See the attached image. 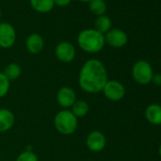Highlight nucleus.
<instances>
[{"label":"nucleus","mask_w":161,"mask_h":161,"mask_svg":"<svg viewBox=\"0 0 161 161\" xmlns=\"http://www.w3.org/2000/svg\"><path fill=\"white\" fill-rule=\"evenodd\" d=\"M15 118L14 113L6 108L0 109V133L9 131L14 124Z\"/></svg>","instance_id":"f8f14e48"},{"label":"nucleus","mask_w":161,"mask_h":161,"mask_svg":"<svg viewBox=\"0 0 161 161\" xmlns=\"http://www.w3.org/2000/svg\"><path fill=\"white\" fill-rule=\"evenodd\" d=\"M103 92L104 96L112 101V102H119L120 101L124 95H125V88L121 83H119V80H108L105 84Z\"/></svg>","instance_id":"423d86ee"},{"label":"nucleus","mask_w":161,"mask_h":161,"mask_svg":"<svg viewBox=\"0 0 161 161\" xmlns=\"http://www.w3.org/2000/svg\"><path fill=\"white\" fill-rule=\"evenodd\" d=\"M153 75L152 65L144 60L137 61L132 69V76L135 82L139 85H148L151 83Z\"/></svg>","instance_id":"20e7f679"},{"label":"nucleus","mask_w":161,"mask_h":161,"mask_svg":"<svg viewBox=\"0 0 161 161\" xmlns=\"http://www.w3.org/2000/svg\"><path fill=\"white\" fill-rule=\"evenodd\" d=\"M3 73L8 78V80L11 82V80H17L21 76V74H22V68H21V66L18 64H16V63H11V64H9L5 67Z\"/></svg>","instance_id":"a211bd4d"},{"label":"nucleus","mask_w":161,"mask_h":161,"mask_svg":"<svg viewBox=\"0 0 161 161\" xmlns=\"http://www.w3.org/2000/svg\"><path fill=\"white\" fill-rule=\"evenodd\" d=\"M45 46L43 37L39 33H31L28 36L26 41V47L31 54H39Z\"/></svg>","instance_id":"9b49d317"},{"label":"nucleus","mask_w":161,"mask_h":161,"mask_svg":"<svg viewBox=\"0 0 161 161\" xmlns=\"http://www.w3.org/2000/svg\"><path fill=\"white\" fill-rule=\"evenodd\" d=\"M108 82L107 70L98 59H89L82 66L79 74V85L85 92L96 94L103 91Z\"/></svg>","instance_id":"f257e3e1"},{"label":"nucleus","mask_w":161,"mask_h":161,"mask_svg":"<svg viewBox=\"0 0 161 161\" xmlns=\"http://www.w3.org/2000/svg\"><path fill=\"white\" fill-rule=\"evenodd\" d=\"M151 83H153L154 86H161V74H159V73L153 74V78H152V80H151Z\"/></svg>","instance_id":"4be33fe9"},{"label":"nucleus","mask_w":161,"mask_h":161,"mask_svg":"<svg viewBox=\"0 0 161 161\" xmlns=\"http://www.w3.org/2000/svg\"><path fill=\"white\" fill-rule=\"evenodd\" d=\"M10 90V80L4 75L3 72H0V98L5 97Z\"/></svg>","instance_id":"6ab92c4d"},{"label":"nucleus","mask_w":161,"mask_h":161,"mask_svg":"<svg viewBox=\"0 0 161 161\" xmlns=\"http://www.w3.org/2000/svg\"><path fill=\"white\" fill-rule=\"evenodd\" d=\"M53 1H54L55 6L64 8V7H66V6H68L70 4L71 0H53Z\"/></svg>","instance_id":"412c9836"},{"label":"nucleus","mask_w":161,"mask_h":161,"mask_svg":"<svg viewBox=\"0 0 161 161\" xmlns=\"http://www.w3.org/2000/svg\"><path fill=\"white\" fill-rule=\"evenodd\" d=\"M158 152H159V155H160V157H161V144H160V146H159V150H158Z\"/></svg>","instance_id":"b1692460"},{"label":"nucleus","mask_w":161,"mask_h":161,"mask_svg":"<svg viewBox=\"0 0 161 161\" xmlns=\"http://www.w3.org/2000/svg\"><path fill=\"white\" fill-rule=\"evenodd\" d=\"M86 145L87 148L94 153L101 152L104 149L106 145L105 136L100 131H92L86 137Z\"/></svg>","instance_id":"1a4fd4ad"},{"label":"nucleus","mask_w":161,"mask_h":161,"mask_svg":"<svg viewBox=\"0 0 161 161\" xmlns=\"http://www.w3.org/2000/svg\"><path fill=\"white\" fill-rule=\"evenodd\" d=\"M104 40L105 44L108 46L115 48H119L127 44L128 35L120 29H111L107 33L104 34Z\"/></svg>","instance_id":"0eeeda50"},{"label":"nucleus","mask_w":161,"mask_h":161,"mask_svg":"<svg viewBox=\"0 0 161 161\" xmlns=\"http://www.w3.org/2000/svg\"><path fill=\"white\" fill-rule=\"evenodd\" d=\"M112 28V21L109 16L107 15H102L98 16L95 21V30L101 32L102 34L107 33Z\"/></svg>","instance_id":"dca6fc26"},{"label":"nucleus","mask_w":161,"mask_h":161,"mask_svg":"<svg viewBox=\"0 0 161 161\" xmlns=\"http://www.w3.org/2000/svg\"><path fill=\"white\" fill-rule=\"evenodd\" d=\"M77 1H80V2H84V3H89L91 0H77Z\"/></svg>","instance_id":"5701e85b"},{"label":"nucleus","mask_w":161,"mask_h":161,"mask_svg":"<svg viewBox=\"0 0 161 161\" xmlns=\"http://www.w3.org/2000/svg\"><path fill=\"white\" fill-rule=\"evenodd\" d=\"M55 56L62 63H71L76 56L75 47L71 43L66 41L60 42L55 47Z\"/></svg>","instance_id":"6e6552de"},{"label":"nucleus","mask_w":161,"mask_h":161,"mask_svg":"<svg viewBox=\"0 0 161 161\" xmlns=\"http://www.w3.org/2000/svg\"><path fill=\"white\" fill-rule=\"evenodd\" d=\"M30 5L35 12L41 14L51 12L55 6L53 0H30Z\"/></svg>","instance_id":"4468645a"},{"label":"nucleus","mask_w":161,"mask_h":161,"mask_svg":"<svg viewBox=\"0 0 161 161\" xmlns=\"http://www.w3.org/2000/svg\"><path fill=\"white\" fill-rule=\"evenodd\" d=\"M88 7L89 11L97 16L105 15L107 11V5L104 0H91L88 3Z\"/></svg>","instance_id":"f3484780"},{"label":"nucleus","mask_w":161,"mask_h":161,"mask_svg":"<svg viewBox=\"0 0 161 161\" xmlns=\"http://www.w3.org/2000/svg\"><path fill=\"white\" fill-rule=\"evenodd\" d=\"M57 102L60 106L64 109H68L71 107L74 103L77 101L75 91L68 86H64L60 88L57 92Z\"/></svg>","instance_id":"9d476101"},{"label":"nucleus","mask_w":161,"mask_h":161,"mask_svg":"<svg viewBox=\"0 0 161 161\" xmlns=\"http://www.w3.org/2000/svg\"><path fill=\"white\" fill-rule=\"evenodd\" d=\"M70 111L73 113V115L77 119L83 118L87 115V113L89 111V105L86 102H85L83 100H77L74 103V104L71 106Z\"/></svg>","instance_id":"2eb2a0df"},{"label":"nucleus","mask_w":161,"mask_h":161,"mask_svg":"<svg viewBox=\"0 0 161 161\" xmlns=\"http://www.w3.org/2000/svg\"><path fill=\"white\" fill-rule=\"evenodd\" d=\"M54 126L62 135H71L78 127V119L68 109L58 112L54 117Z\"/></svg>","instance_id":"7ed1b4c3"},{"label":"nucleus","mask_w":161,"mask_h":161,"mask_svg":"<svg viewBox=\"0 0 161 161\" xmlns=\"http://www.w3.org/2000/svg\"><path fill=\"white\" fill-rule=\"evenodd\" d=\"M16 41V31L13 25L7 22L0 23V47L10 48Z\"/></svg>","instance_id":"39448f33"},{"label":"nucleus","mask_w":161,"mask_h":161,"mask_svg":"<svg viewBox=\"0 0 161 161\" xmlns=\"http://www.w3.org/2000/svg\"><path fill=\"white\" fill-rule=\"evenodd\" d=\"M1 16H2V13H1V10H0V19H1Z\"/></svg>","instance_id":"393cba45"},{"label":"nucleus","mask_w":161,"mask_h":161,"mask_svg":"<svg viewBox=\"0 0 161 161\" xmlns=\"http://www.w3.org/2000/svg\"><path fill=\"white\" fill-rule=\"evenodd\" d=\"M77 43L80 49L88 53H97L101 51L104 45V35L95 29H86L82 31L78 37Z\"/></svg>","instance_id":"f03ea898"},{"label":"nucleus","mask_w":161,"mask_h":161,"mask_svg":"<svg viewBox=\"0 0 161 161\" xmlns=\"http://www.w3.org/2000/svg\"><path fill=\"white\" fill-rule=\"evenodd\" d=\"M15 161H38V157L32 151H25L18 155Z\"/></svg>","instance_id":"aec40b11"},{"label":"nucleus","mask_w":161,"mask_h":161,"mask_svg":"<svg viewBox=\"0 0 161 161\" xmlns=\"http://www.w3.org/2000/svg\"><path fill=\"white\" fill-rule=\"evenodd\" d=\"M145 118L153 125H161V105L150 104L145 110Z\"/></svg>","instance_id":"ddd939ff"}]
</instances>
